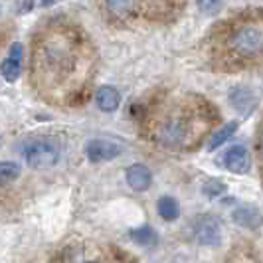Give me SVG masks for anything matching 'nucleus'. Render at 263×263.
I'll return each mask as SVG.
<instances>
[{
  "mask_svg": "<svg viewBox=\"0 0 263 263\" xmlns=\"http://www.w3.org/2000/svg\"><path fill=\"white\" fill-rule=\"evenodd\" d=\"M224 164L230 172L236 174H246L251 168V158L248 148L243 145H234L232 148H228L224 155Z\"/></svg>",
  "mask_w": 263,
  "mask_h": 263,
  "instance_id": "nucleus-5",
  "label": "nucleus"
},
{
  "mask_svg": "<svg viewBox=\"0 0 263 263\" xmlns=\"http://www.w3.org/2000/svg\"><path fill=\"white\" fill-rule=\"evenodd\" d=\"M121 153H123V146L107 139H93L85 146V155L91 162H107L117 158Z\"/></svg>",
  "mask_w": 263,
  "mask_h": 263,
  "instance_id": "nucleus-4",
  "label": "nucleus"
},
{
  "mask_svg": "<svg viewBox=\"0 0 263 263\" xmlns=\"http://www.w3.org/2000/svg\"><path fill=\"white\" fill-rule=\"evenodd\" d=\"M194 236H196L198 243L208 246V248H216L222 241V224L216 216L212 214H202L198 216L194 222Z\"/></svg>",
  "mask_w": 263,
  "mask_h": 263,
  "instance_id": "nucleus-3",
  "label": "nucleus"
},
{
  "mask_svg": "<svg viewBox=\"0 0 263 263\" xmlns=\"http://www.w3.org/2000/svg\"><path fill=\"white\" fill-rule=\"evenodd\" d=\"M157 210H158V214H160V218H162V220H166V222H174V220L180 216V204L176 202V198L162 196V198H158Z\"/></svg>",
  "mask_w": 263,
  "mask_h": 263,
  "instance_id": "nucleus-9",
  "label": "nucleus"
},
{
  "mask_svg": "<svg viewBox=\"0 0 263 263\" xmlns=\"http://www.w3.org/2000/svg\"><path fill=\"white\" fill-rule=\"evenodd\" d=\"M131 239L139 246H153L157 241V234L153 228L148 226H141L137 230H131Z\"/></svg>",
  "mask_w": 263,
  "mask_h": 263,
  "instance_id": "nucleus-14",
  "label": "nucleus"
},
{
  "mask_svg": "<svg viewBox=\"0 0 263 263\" xmlns=\"http://www.w3.org/2000/svg\"><path fill=\"white\" fill-rule=\"evenodd\" d=\"M202 192L208 198H218L226 192V184L222 180H208V182L204 184V188H202Z\"/></svg>",
  "mask_w": 263,
  "mask_h": 263,
  "instance_id": "nucleus-16",
  "label": "nucleus"
},
{
  "mask_svg": "<svg viewBox=\"0 0 263 263\" xmlns=\"http://www.w3.org/2000/svg\"><path fill=\"white\" fill-rule=\"evenodd\" d=\"M230 46L243 58H255L261 52V30L259 26H241L232 34Z\"/></svg>",
  "mask_w": 263,
  "mask_h": 263,
  "instance_id": "nucleus-2",
  "label": "nucleus"
},
{
  "mask_svg": "<svg viewBox=\"0 0 263 263\" xmlns=\"http://www.w3.org/2000/svg\"><path fill=\"white\" fill-rule=\"evenodd\" d=\"M83 263H99V261H83Z\"/></svg>",
  "mask_w": 263,
  "mask_h": 263,
  "instance_id": "nucleus-19",
  "label": "nucleus"
},
{
  "mask_svg": "<svg viewBox=\"0 0 263 263\" xmlns=\"http://www.w3.org/2000/svg\"><path fill=\"white\" fill-rule=\"evenodd\" d=\"M105 4L111 16H115V18H127L131 14L133 6H135V0H105Z\"/></svg>",
  "mask_w": 263,
  "mask_h": 263,
  "instance_id": "nucleus-13",
  "label": "nucleus"
},
{
  "mask_svg": "<svg viewBox=\"0 0 263 263\" xmlns=\"http://www.w3.org/2000/svg\"><path fill=\"white\" fill-rule=\"evenodd\" d=\"M230 101L232 105L236 107L241 115H250L251 111L255 109V95L248 89V87H236L230 91Z\"/></svg>",
  "mask_w": 263,
  "mask_h": 263,
  "instance_id": "nucleus-7",
  "label": "nucleus"
},
{
  "mask_svg": "<svg viewBox=\"0 0 263 263\" xmlns=\"http://www.w3.org/2000/svg\"><path fill=\"white\" fill-rule=\"evenodd\" d=\"M24 160L36 171L52 168L60 160V146L50 139H34L24 148Z\"/></svg>",
  "mask_w": 263,
  "mask_h": 263,
  "instance_id": "nucleus-1",
  "label": "nucleus"
},
{
  "mask_svg": "<svg viewBox=\"0 0 263 263\" xmlns=\"http://www.w3.org/2000/svg\"><path fill=\"white\" fill-rule=\"evenodd\" d=\"M20 71H22V62L20 60H16V58H6L2 64H0V73H2V78L6 79L8 83H14L16 79L20 78Z\"/></svg>",
  "mask_w": 263,
  "mask_h": 263,
  "instance_id": "nucleus-12",
  "label": "nucleus"
},
{
  "mask_svg": "<svg viewBox=\"0 0 263 263\" xmlns=\"http://www.w3.org/2000/svg\"><path fill=\"white\" fill-rule=\"evenodd\" d=\"M234 222L243 228H257L259 226V212L255 208H237L234 212Z\"/></svg>",
  "mask_w": 263,
  "mask_h": 263,
  "instance_id": "nucleus-10",
  "label": "nucleus"
},
{
  "mask_svg": "<svg viewBox=\"0 0 263 263\" xmlns=\"http://www.w3.org/2000/svg\"><path fill=\"white\" fill-rule=\"evenodd\" d=\"M198 8L208 16H214V14L220 12L222 8V0H198Z\"/></svg>",
  "mask_w": 263,
  "mask_h": 263,
  "instance_id": "nucleus-17",
  "label": "nucleus"
},
{
  "mask_svg": "<svg viewBox=\"0 0 263 263\" xmlns=\"http://www.w3.org/2000/svg\"><path fill=\"white\" fill-rule=\"evenodd\" d=\"M42 2H44V4H52V0H42Z\"/></svg>",
  "mask_w": 263,
  "mask_h": 263,
  "instance_id": "nucleus-18",
  "label": "nucleus"
},
{
  "mask_svg": "<svg viewBox=\"0 0 263 263\" xmlns=\"http://www.w3.org/2000/svg\"><path fill=\"white\" fill-rule=\"evenodd\" d=\"M237 131V123L236 121H232V123H226L224 127L220 129L218 133H214V137L210 139V145H208V151H216V148H220V146L224 145L226 141H230L232 137H234V133Z\"/></svg>",
  "mask_w": 263,
  "mask_h": 263,
  "instance_id": "nucleus-11",
  "label": "nucleus"
},
{
  "mask_svg": "<svg viewBox=\"0 0 263 263\" xmlns=\"http://www.w3.org/2000/svg\"><path fill=\"white\" fill-rule=\"evenodd\" d=\"M0 143H2V139H0Z\"/></svg>",
  "mask_w": 263,
  "mask_h": 263,
  "instance_id": "nucleus-20",
  "label": "nucleus"
},
{
  "mask_svg": "<svg viewBox=\"0 0 263 263\" xmlns=\"http://www.w3.org/2000/svg\"><path fill=\"white\" fill-rule=\"evenodd\" d=\"M20 166L16 164V162H10V160H2L0 162V186L8 184V182H12L16 180L18 176H20Z\"/></svg>",
  "mask_w": 263,
  "mask_h": 263,
  "instance_id": "nucleus-15",
  "label": "nucleus"
},
{
  "mask_svg": "<svg viewBox=\"0 0 263 263\" xmlns=\"http://www.w3.org/2000/svg\"><path fill=\"white\" fill-rule=\"evenodd\" d=\"M95 103L97 107L101 109V111H105V113H113V111H117L119 109V103H121V95L115 87H111V85H103V87H99L97 93H95Z\"/></svg>",
  "mask_w": 263,
  "mask_h": 263,
  "instance_id": "nucleus-8",
  "label": "nucleus"
},
{
  "mask_svg": "<svg viewBox=\"0 0 263 263\" xmlns=\"http://www.w3.org/2000/svg\"><path fill=\"white\" fill-rule=\"evenodd\" d=\"M127 182L133 190L137 192H145L153 184V174L145 164H133L127 168Z\"/></svg>",
  "mask_w": 263,
  "mask_h": 263,
  "instance_id": "nucleus-6",
  "label": "nucleus"
}]
</instances>
